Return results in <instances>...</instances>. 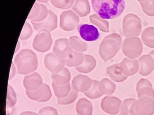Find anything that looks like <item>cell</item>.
Returning <instances> with one entry per match:
<instances>
[{
    "instance_id": "cell-4",
    "label": "cell",
    "mask_w": 154,
    "mask_h": 115,
    "mask_svg": "<svg viewBox=\"0 0 154 115\" xmlns=\"http://www.w3.org/2000/svg\"><path fill=\"white\" fill-rule=\"evenodd\" d=\"M122 28L126 38L137 37L142 30V23L137 15L127 14L123 18Z\"/></svg>"
},
{
    "instance_id": "cell-11",
    "label": "cell",
    "mask_w": 154,
    "mask_h": 115,
    "mask_svg": "<svg viewBox=\"0 0 154 115\" xmlns=\"http://www.w3.org/2000/svg\"><path fill=\"white\" fill-rule=\"evenodd\" d=\"M31 22L34 29L37 31L45 30L50 32L57 28V16L52 11L49 10L48 16L45 20L40 22Z\"/></svg>"
},
{
    "instance_id": "cell-37",
    "label": "cell",
    "mask_w": 154,
    "mask_h": 115,
    "mask_svg": "<svg viewBox=\"0 0 154 115\" xmlns=\"http://www.w3.org/2000/svg\"><path fill=\"white\" fill-rule=\"evenodd\" d=\"M138 98L148 97L154 100V90L153 88L145 87L137 92Z\"/></svg>"
},
{
    "instance_id": "cell-8",
    "label": "cell",
    "mask_w": 154,
    "mask_h": 115,
    "mask_svg": "<svg viewBox=\"0 0 154 115\" xmlns=\"http://www.w3.org/2000/svg\"><path fill=\"white\" fill-rule=\"evenodd\" d=\"M79 21V17L72 11H63L60 15V28L65 31L73 30L78 26Z\"/></svg>"
},
{
    "instance_id": "cell-23",
    "label": "cell",
    "mask_w": 154,
    "mask_h": 115,
    "mask_svg": "<svg viewBox=\"0 0 154 115\" xmlns=\"http://www.w3.org/2000/svg\"><path fill=\"white\" fill-rule=\"evenodd\" d=\"M52 78L53 81L60 85H64L69 83L71 75L67 68L65 67L61 71L57 73H52Z\"/></svg>"
},
{
    "instance_id": "cell-6",
    "label": "cell",
    "mask_w": 154,
    "mask_h": 115,
    "mask_svg": "<svg viewBox=\"0 0 154 115\" xmlns=\"http://www.w3.org/2000/svg\"><path fill=\"white\" fill-rule=\"evenodd\" d=\"M131 115H153L154 114V100L148 97L136 100L131 106Z\"/></svg>"
},
{
    "instance_id": "cell-5",
    "label": "cell",
    "mask_w": 154,
    "mask_h": 115,
    "mask_svg": "<svg viewBox=\"0 0 154 115\" xmlns=\"http://www.w3.org/2000/svg\"><path fill=\"white\" fill-rule=\"evenodd\" d=\"M122 51L124 55L131 59L138 58L143 51V45L138 37L126 38L122 43Z\"/></svg>"
},
{
    "instance_id": "cell-35",
    "label": "cell",
    "mask_w": 154,
    "mask_h": 115,
    "mask_svg": "<svg viewBox=\"0 0 154 115\" xmlns=\"http://www.w3.org/2000/svg\"><path fill=\"white\" fill-rule=\"evenodd\" d=\"M17 101V98L16 92L13 88L10 85H8L7 96V107H12L15 106Z\"/></svg>"
},
{
    "instance_id": "cell-26",
    "label": "cell",
    "mask_w": 154,
    "mask_h": 115,
    "mask_svg": "<svg viewBox=\"0 0 154 115\" xmlns=\"http://www.w3.org/2000/svg\"><path fill=\"white\" fill-rule=\"evenodd\" d=\"M90 20L92 24L96 26L102 32L104 33L109 32V22L101 18L98 15L94 14L90 16Z\"/></svg>"
},
{
    "instance_id": "cell-19",
    "label": "cell",
    "mask_w": 154,
    "mask_h": 115,
    "mask_svg": "<svg viewBox=\"0 0 154 115\" xmlns=\"http://www.w3.org/2000/svg\"><path fill=\"white\" fill-rule=\"evenodd\" d=\"M96 65V61L94 57L90 55H85L82 63L75 69L79 72L88 73L95 68Z\"/></svg>"
},
{
    "instance_id": "cell-46",
    "label": "cell",
    "mask_w": 154,
    "mask_h": 115,
    "mask_svg": "<svg viewBox=\"0 0 154 115\" xmlns=\"http://www.w3.org/2000/svg\"><path fill=\"white\" fill-rule=\"evenodd\" d=\"M20 48V42H18L17 44V48H16V52L15 53H17V51Z\"/></svg>"
},
{
    "instance_id": "cell-32",
    "label": "cell",
    "mask_w": 154,
    "mask_h": 115,
    "mask_svg": "<svg viewBox=\"0 0 154 115\" xmlns=\"http://www.w3.org/2000/svg\"><path fill=\"white\" fill-rule=\"evenodd\" d=\"M45 93L43 85L38 89L35 91H29L26 90L27 96L30 99L39 102V101L43 98Z\"/></svg>"
},
{
    "instance_id": "cell-1",
    "label": "cell",
    "mask_w": 154,
    "mask_h": 115,
    "mask_svg": "<svg viewBox=\"0 0 154 115\" xmlns=\"http://www.w3.org/2000/svg\"><path fill=\"white\" fill-rule=\"evenodd\" d=\"M91 4L94 11L103 20L118 17L125 8L123 0H93Z\"/></svg>"
},
{
    "instance_id": "cell-24",
    "label": "cell",
    "mask_w": 154,
    "mask_h": 115,
    "mask_svg": "<svg viewBox=\"0 0 154 115\" xmlns=\"http://www.w3.org/2000/svg\"><path fill=\"white\" fill-rule=\"evenodd\" d=\"M84 59V55L82 53L73 51L65 59L66 65L68 67H78L80 66Z\"/></svg>"
},
{
    "instance_id": "cell-10",
    "label": "cell",
    "mask_w": 154,
    "mask_h": 115,
    "mask_svg": "<svg viewBox=\"0 0 154 115\" xmlns=\"http://www.w3.org/2000/svg\"><path fill=\"white\" fill-rule=\"evenodd\" d=\"M45 66L52 73H57L61 71L66 65L65 59L59 58L53 53L45 56L44 59Z\"/></svg>"
},
{
    "instance_id": "cell-38",
    "label": "cell",
    "mask_w": 154,
    "mask_h": 115,
    "mask_svg": "<svg viewBox=\"0 0 154 115\" xmlns=\"http://www.w3.org/2000/svg\"><path fill=\"white\" fill-rule=\"evenodd\" d=\"M40 11L38 17L32 20V22H40L45 20L48 15V11L47 7L44 4L40 3Z\"/></svg>"
},
{
    "instance_id": "cell-7",
    "label": "cell",
    "mask_w": 154,
    "mask_h": 115,
    "mask_svg": "<svg viewBox=\"0 0 154 115\" xmlns=\"http://www.w3.org/2000/svg\"><path fill=\"white\" fill-rule=\"evenodd\" d=\"M53 44V39L51 33L48 30L39 31L35 36L33 41V47L35 50L40 53H45L51 48Z\"/></svg>"
},
{
    "instance_id": "cell-13",
    "label": "cell",
    "mask_w": 154,
    "mask_h": 115,
    "mask_svg": "<svg viewBox=\"0 0 154 115\" xmlns=\"http://www.w3.org/2000/svg\"><path fill=\"white\" fill-rule=\"evenodd\" d=\"M77 30L82 38L85 41H95L100 36L98 29L92 25L81 24L77 26Z\"/></svg>"
},
{
    "instance_id": "cell-34",
    "label": "cell",
    "mask_w": 154,
    "mask_h": 115,
    "mask_svg": "<svg viewBox=\"0 0 154 115\" xmlns=\"http://www.w3.org/2000/svg\"><path fill=\"white\" fill-rule=\"evenodd\" d=\"M75 1L72 0H62V1H51V3L57 8L62 10H67L72 7Z\"/></svg>"
},
{
    "instance_id": "cell-9",
    "label": "cell",
    "mask_w": 154,
    "mask_h": 115,
    "mask_svg": "<svg viewBox=\"0 0 154 115\" xmlns=\"http://www.w3.org/2000/svg\"><path fill=\"white\" fill-rule=\"evenodd\" d=\"M122 101L119 98L114 96H107L101 102V107L104 112L110 115H115L120 112Z\"/></svg>"
},
{
    "instance_id": "cell-16",
    "label": "cell",
    "mask_w": 154,
    "mask_h": 115,
    "mask_svg": "<svg viewBox=\"0 0 154 115\" xmlns=\"http://www.w3.org/2000/svg\"><path fill=\"white\" fill-rule=\"evenodd\" d=\"M122 71L127 77L136 74L139 70V63L136 59L125 58L120 63Z\"/></svg>"
},
{
    "instance_id": "cell-12",
    "label": "cell",
    "mask_w": 154,
    "mask_h": 115,
    "mask_svg": "<svg viewBox=\"0 0 154 115\" xmlns=\"http://www.w3.org/2000/svg\"><path fill=\"white\" fill-rule=\"evenodd\" d=\"M72 51V49L70 47L69 40L66 38H59L55 41L53 52L59 58L66 59Z\"/></svg>"
},
{
    "instance_id": "cell-18",
    "label": "cell",
    "mask_w": 154,
    "mask_h": 115,
    "mask_svg": "<svg viewBox=\"0 0 154 115\" xmlns=\"http://www.w3.org/2000/svg\"><path fill=\"white\" fill-rule=\"evenodd\" d=\"M106 72L111 79L116 82H122L128 78L122 71L120 63L116 64L107 67Z\"/></svg>"
},
{
    "instance_id": "cell-21",
    "label": "cell",
    "mask_w": 154,
    "mask_h": 115,
    "mask_svg": "<svg viewBox=\"0 0 154 115\" xmlns=\"http://www.w3.org/2000/svg\"><path fill=\"white\" fill-rule=\"evenodd\" d=\"M75 109L78 115H92V104L90 101L85 98H82L79 100Z\"/></svg>"
},
{
    "instance_id": "cell-44",
    "label": "cell",
    "mask_w": 154,
    "mask_h": 115,
    "mask_svg": "<svg viewBox=\"0 0 154 115\" xmlns=\"http://www.w3.org/2000/svg\"><path fill=\"white\" fill-rule=\"evenodd\" d=\"M20 115H38L35 112H32V111H24L20 113Z\"/></svg>"
},
{
    "instance_id": "cell-40",
    "label": "cell",
    "mask_w": 154,
    "mask_h": 115,
    "mask_svg": "<svg viewBox=\"0 0 154 115\" xmlns=\"http://www.w3.org/2000/svg\"><path fill=\"white\" fill-rule=\"evenodd\" d=\"M38 115H58L57 110L52 107H46L38 111Z\"/></svg>"
},
{
    "instance_id": "cell-15",
    "label": "cell",
    "mask_w": 154,
    "mask_h": 115,
    "mask_svg": "<svg viewBox=\"0 0 154 115\" xmlns=\"http://www.w3.org/2000/svg\"><path fill=\"white\" fill-rule=\"evenodd\" d=\"M139 63V73L142 76H147L154 70V60L149 54L140 56L138 60Z\"/></svg>"
},
{
    "instance_id": "cell-25",
    "label": "cell",
    "mask_w": 154,
    "mask_h": 115,
    "mask_svg": "<svg viewBox=\"0 0 154 115\" xmlns=\"http://www.w3.org/2000/svg\"><path fill=\"white\" fill-rule=\"evenodd\" d=\"M52 86L55 95L57 98H65L69 95L72 90L70 83L66 85H60L53 81Z\"/></svg>"
},
{
    "instance_id": "cell-31",
    "label": "cell",
    "mask_w": 154,
    "mask_h": 115,
    "mask_svg": "<svg viewBox=\"0 0 154 115\" xmlns=\"http://www.w3.org/2000/svg\"><path fill=\"white\" fill-rule=\"evenodd\" d=\"M78 92L73 89L68 96L63 98H57V104L58 105H69L73 103L77 98Z\"/></svg>"
},
{
    "instance_id": "cell-2",
    "label": "cell",
    "mask_w": 154,
    "mask_h": 115,
    "mask_svg": "<svg viewBox=\"0 0 154 115\" xmlns=\"http://www.w3.org/2000/svg\"><path fill=\"white\" fill-rule=\"evenodd\" d=\"M15 62L17 69V73L27 74L35 71L38 65L37 56L32 50L25 49L16 55Z\"/></svg>"
},
{
    "instance_id": "cell-43",
    "label": "cell",
    "mask_w": 154,
    "mask_h": 115,
    "mask_svg": "<svg viewBox=\"0 0 154 115\" xmlns=\"http://www.w3.org/2000/svg\"><path fill=\"white\" fill-rule=\"evenodd\" d=\"M16 67L14 65V63H12V65H11V70L10 74L9 80H11L12 78L15 76L16 74Z\"/></svg>"
},
{
    "instance_id": "cell-39",
    "label": "cell",
    "mask_w": 154,
    "mask_h": 115,
    "mask_svg": "<svg viewBox=\"0 0 154 115\" xmlns=\"http://www.w3.org/2000/svg\"><path fill=\"white\" fill-rule=\"evenodd\" d=\"M40 3L35 2L34 4L29 15L28 19L30 20L31 21L34 20L38 17L39 13H40Z\"/></svg>"
},
{
    "instance_id": "cell-27",
    "label": "cell",
    "mask_w": 154,
    "mask_h": 115,
    "mask_svg": "<svg viewBox=\"0 0 154 115\" xmlns=\"http://www.w3.org/2000/svg\"><path fill=\"white\" fill-rule=\"evenodd\" d=\"M69 42L71 48L75 52H85L88 48L87 44L76 36L71 37L69 38Z\"/></svg>"
},
{
    "instance_id": "cell-42",
    "label": "cell",
    "mask_w": 154,
    "mask_h": 115,
    "mask_svg": "<svg viewBox=\"0 0 154 115\" xmlns=\"http://www.w3.org/2000/svg\"><path fill=\"white\" fill-rule=\"evenodd\" d=\"M145 87L153 88L152 83L148 80L145 79H141L138 81L136 86V91H138L140 89Z\"/></svg>"
},
{
    "instance_id": "cell-17",
    "label": "cell",
    "mask_w": 154,
    "mask_h": 115,
    "mask_svg": "<svg viewBox=\"0 0 154 115\" xmlns=\"http://www.w3.org/2000/svg\"><path fill=\"white\" fill-rule=\"evenodd\" d=\"M43 84L42 77L36 72L26 75L23 80V85L27 90L35 91L38 89Z\"/></svg>"
},
{
    "instance_id": "cell-28",
    "label": "cell",
    "mask_w": 154,
    "mask_h": 115,
    "mask_svg": "<svg viewBox=\"0 0 154 115\" xmlns=\"http://www.w3.org/2000/svg\"><path fill=\"white\" fill-rule=\"evenodd\" d=\"M143 43L149 48H154V27H150L144 29L141 34Z\"/></svg>"
},
{
    "instance_id": "cell-45",
    "label": "cell",
    "mask_w": 154,
    "mask_h": 115,
    "mask_svg": "<svg viewBox=\"0 0 154 115\" xmlns=\"http://www.w3.org/2000/svg\"><path fill=\"white\" fill-rule=\"evenodd\" d=\"M149 54L153 58V60H154V50L151 51Z\"/></svg>"
},
{
    "instance_id": "cell-29",
    "label": "cell",
    "mask_w": 154,
    "mask_h": 115,
    "mask_svg": "<svg viewBox=\"0 0 154 115\" xmlns=\"http://www.w3.org/2000/svg\"><path fill=\"white\" fill-rule=\"evenodd\" d=\"M99 83V81L93 80L91 87L89 90L84 92L85 95L91 99H95L100 98L103 95L100 92L98 88Z\"/></svg>"
},
{
    "instance_id": "cell-47",
    "label": "cell",
    "mask_w": 154,
    "mask_h": 115,
    "mask_svg": "<svg viewBox=\"0 0 154 115\" xmlns=\"http://www.w3.org/2000/svg\"><path fill=\"white\" fill-rule=\"evenodd\" d=\"M122 115L121 114H119V115Z\"/></svg>"
},
{
    "instance_id": "cell-41",
    "label": "cell",
    "mask_w": 154,
    "mask_h": 115,
    "mask_svg": "<svg viewBox=\"0 0 154 115\" xmlns=\"http://www.w3.org/2000/svg\"><path fill=\"white\" fill-rule=\"evenodd\" d=\"M43 86L45 90V93L43 98L39 101V102H46L50 100L52 96V92L49 86L46 83H43Z\"/></svg>"
},
{
    "instance_id": "cell-20",
    "label": "cell",
    "mask_w": 154,
    "mask_h": 115,
    "mask_svg": "<svg viewBox=\"0 0 154 115\" xmlns=\"http://www.w3.org/2000/svg\"><path fill=\"white\" fill-rule=\"evenodd\" d=\"M98 88L103 95L109 96L114 93L116 90V85L111 80L108 78H104L99 81Z\"/></svg>"
},
{
    "instance_id": "cell-36",
    "label": "cell",
    "mask_w": 154,
    "mask_h": 115,
    "mask_svg": "<svg viewBox=\"0 0 154 115\" xmlns=\"http://www.w3.org/2000/svg\"><path fill=\"white\" fill-rule=\"evenodd\" d=\"M33 32V29L31 25L28 22H26L20 36V39L21 40H27L31 36Z\"/></svg>"
},
{
    "instance_id": "cell-3",
    "label": "cell",
    "mask_w": 154,
    "mask_h": 115,
    "mask_svg": "<svg viewBox=\"0 0 154 115\" xmlns=\"http://www.w3.org/2000/svg\"><path fill=\"white\" fill-rule=\"evenodd\" d=\"M122 38L117 34H112L105 37L100 47L99 54L103 60L107 62L112 59L121 47Z\"/></svg>"
},
{
    "instance_id": "cell-33",
    "label": "cell",
    "mask_w": 154,
    "mask_h": 115,
    "mask_svg": "<svg viewBox=\"0 0 154 115\" xmlns=\"http://www.w3.org/2000/svg\"><path fill=\"white\" fill-rule=\"evenodd\" d=\"M136 100V99L129 98L123 101L121 107L120 114L122 115H131L130 113L131 107Z\"/></svg>"
},
{
    "instance_id": "cell-14",
    "label": "cell",
    "mask_w": 154,
    "mask_h": 115,
    "mask_svg": "<svg viewBox=\"0 0 154 115\" xmlns=\"http://www.w3.org/2000/svg\"><path fill=\"white\" fill-rule=\"evenodd\" d=\"M92 80L86 75L78 74L72 81L73 89L77 92H86L92 85Z\"/></svg>"
},
{
    "instance_id": "cell-30",
    "label": "cell",
    "mask_w": 154,
    "mask_h": 115,
    "mask_svg": "<svg viewBox=\"0 0 154 115\" xmlns=\"http://www.w3.org/2000/svg\"><path fill=\"white\" fill-rule=\"evenodd\" d=\"M138 2H139L142 10L146 15L149 17H154V0H140Z\"/></svg>"
},
{
    "instance_id": "cell-22",
    "label": "cell",
    "mask_w": 154,
    "mask_h": 115,
    "mask_svg": "<svg viewBox=\"0 0 154 115\" xmlns=\"http://www.w3.org/2000/svg\"><path fill=\"white\" fill-rule=\"evenodd\" d=\"M72 9L81 17H86L91 12L88 1H75Z\"/></svg>"
}]
</instances>
